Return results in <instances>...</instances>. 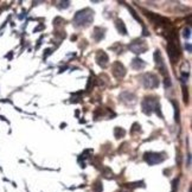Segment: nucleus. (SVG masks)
Returning <instances> with one entry per match:
<instances>
[{
	"mask_svg": "<svg viewBox=\"0 0 192 192\" xmlns=\"http://www.w3.org/2000/svg\"><path fill=\"white\" fill-rule=\"evenodd\" d=\"M93 16H94V13L89 8H84L82 11H78L74 18L75 26H88L93 20Z\"/></svg>",
	"mask_w": 192,
	"mask_h": 192,
	"instance_id": "obj_1",
	"label": "nucleus"
},
{
	"mask_svg": "<svg viewBox=\"0 0 192 192\" xmlns=\"http://www.w3.org/2000/svg\"><path fill=\"white\" fill-rule=\"evenodd\" d=\"M159 106V102L155 97H145L142 103H141V107H142V112L145 114H151L153 110L157 109V107Z\"/></svg>",
	"mask_w": 192,
	"mask_h": 192,
	"instance_id": "obj_2",
	"label": "nucleus"
},
{
	"mask_svg": "<svg viewBox=\"0 0 192 192\" xmlns=\"http://www.w3.org/2000/svg\"><path fill=\"white\" fill-rule=\"evenodd\" d=\"M141 81H142V84H144L145 88L147 89H152V88H157L159 86V80H158V76L152 74V72H148V74H145L144 76L141 77Z\"/></svg>",
	"mask_w": 192,
	"mask_h": 192,
	"instance_id": "obj_3",
	"label": "nucleus"
},
{
	"mask_svg": "<svg viewBox=\"0 0 192 192\" xmlns=\"http://www.w3.org/2000/svg\"><path fill=\"white\" fill-rule=\"evenodd\" d=\"M145 161L148 164V165H157L159 163H161L165 157L163 153H154V152H148V153H145Z\"/></svg>",
	"mask_w": 192,
	"mask_h": 192,
	"instance_id": "obj_4",
	"label": "nucleus"
},
{
	"mask_svg": "<svg viewBox=\"0 0 192 192\" xmlns=\"http://www.w3.org/2000/svg\"><path fill=\"white\" fill-rule=\"evenodd\" d=\"M129 49L135 53H142L147 50V44L141 39H135L129 44Z\"/></svg>",
	"mask_w": 192,
	"mask_h": 192,
	"instance_id": "obj_5",
	"label": "nucleus"
},
{
	"mask_svg": "<svg viewBox=\"0 0 192 192\" xmlns=\"http://www.w3.org/2000/svg\"><path fill=\"white\" fill-rule=\"evenodd\" d=\"M167 53L168 57L172 62H176L179 57V50H178V46L174 44L173 40H170L167 44Z\"/></svg>",
	"mask_w": 192,
	"mask_h": 192,
	"instance_id": "obj_6",
	"label": "nucleus"
},
{
	"mask_svg": "<svg viewBox=\"0 0 192 192\" xmlns=\"http://www.w3.org/2000/svg\"><path fill=\"white\" fill-rule=\"evenodd\" d=\"M112 72L113 75L116 77V78H123L124 75H126V68L123 67V64L120 63V62H115L113 65H112Z\"/></svg>",
	"mask_w": 192,
	"mask_h": 192,
	"instance_id": "obj_7",
	"label": "nucleus"
},
{
	"mask_svg": "<svg viewBox=\"0 0 192 192\" xmlns=\"http://www.w3.org/2000/svg\"><path fill=\"white\" fill-rule=\"evenodd\" d=\"M96 62H97V64H98L101 68H106V67L108 65V63H109L108 55H107L104 51L100 50V51L96 53Z\"/></svg>",
	"mask_w": 192,
	"mask_h": 192,
	"instance_id": "obj_8",
	"label": "nucleus"
},
{
	"mask_svg": "<svg viewBox=\"0 0 192 192\" xmlns=\"http://www.w3.org/2000/svg\"><path fill=\"white\" fill-rule=\"evenodd\" d=\"M154 61H155V64L158 67V69H160V72L161 74H166V67H165V63L163 61V57H161V53L159 50H157L154 52Z\"/></svg>",
	"mask_w": 192,
	"mask_h": 192,
	"instance_id": "obj_9",
	"label": "nucleus"
},
{
	"mask_svg": "<svg viewBox=\"0 0 192 192\" xmlns=\"http://www.w3.org/2000/svg\"><path fill=\"white\" fill-rule=\"evenodd\" d=\"M120 98H121V101H122L123 103H126V104H134V103L136 102V97H135V95L132 94V93H128V92L122 93L120 95Z\"/></svg>",
	"mask_w": 192,
	"mask_h": 192,
	"instance_id": "obj_10",
	"label": "nucleus"
},
{
	"mask_svg": "<svg viewBox=\"0 0 192 192\" xmlns=\"http://www.w3.org/2000/svg\"><path fill=\"white\" fill-rule=\"evenodd\" d=\"M145 65H146V63L142 59H140V58H134L132 61V68L134 70H141V69L145 68Z\"/></svg>",
	"mask_w": 192,
	"mask_h": 192,
	"instance_id": "obj_11",
	"label": "nucleus"
},
{
	"mask_svg": "<svg viewBox=\"0 0 192 192\" xmlns=\"http://www.w3.org/2000/svg\"><path fill=\"white\" fill-rule=\"evenodd\" d=\"M103 37H104V28L95 27V28H94V32H93V38L95 39L96 42H100Z\"/></svg>",
	"mask_w": 192,
	"mask_h": 192,
	"instance_id": "obj_12",
	"label": "nucleus"
},
{
	"mask_svg": "<svg viewBox=\"0 0 192 192\" xmlns=\"http://www.w3.org/2000/svg\"><path fill=\"white\" fill-rule=\"evenodd\" d=\"M115 26H116L118 31L120 32L121 34H126V33H127V28H126V26H124L123 22H122L121 19H116V20H115Z\"/></svg>",
	"mask_w": 192,
	"mask_h": 192,
	"instance_id": "obj_13",
	"label": "nucleus"
},
{
	"mask_svg": "<svg viewBox=\"0 0 192 192\" xmlns=\"http://www.w3.org/2000/svg\"><path fill=\"white\" fill-rule=\"evenodd\" d=\"M114 135H115L116 139H121V138H123V136L126 135V130H124L123 128H121V127H115V129H114Z\"/></svg>",
	"mask_w": 192,
	"mask_h": 192,
	"instance_id": "obj_14",
	"label": "nucleus"
},
{
	"mask_svg": "<svg viewBox=\"0 0 192 192\" xmlns=\"http://www.w3.org/2000/svg\"><path fill=\"white\" fill-rule=\"evenodd\" d=\"M172 104L174 107V120L177 122H179V108H178V104L174 101H172Z\"/></svg>",
	"mask_w": 192,
	"mask_h": 192,
	"instance_id": "obj_15",
	"label": "nucleus"
},
{
	"mask_svg": "<svg viewBox=\"0 0 192 192\" xmlns=\"http://www.w3.org/2000/svg\"><path fill=\"white\" fill-rule=\"evenodd\" d=\"M127 186H128V189H133V188H138V186L144 188L145 184H144V182H139V183H130V184H128Z\"/></svg>",
	"mask_w": 192,
	"mask_h": 192,
	"instance_id": "obj_16",
	"label": "nucleus"
},
{
	"mask_svg": "<svg viewBox=\"0 0 192 192\" xmlns=\"http://www.w3.org/2000/svg\"><path fill=\"white\" fill-rule=\"evenodd\" d=\"M93 190H94V192H102V183L96 182L93 186Z\"/></svg>",
	"mask_w": 192,
	"mask_h": 192,
	"instance_id": "obj_17",
	"label": "nucleus"
},
{
	"mask_svg": "<svg viewBox=\"0 0 192 192\" xmlns=\"http://www.w3.org/2000/svg\"><path fill=\"white\" fill-rule=\"evenodd\" d=\"M183 36H184V38H186V39L190 38V36H191V30H190V27H185V28L183 30Z\"/></svg>",
	"mask_w": 192,
	"mask_h": 192,
	"instance_id": "obj_18",
	"label": "nucleus"
},
{
	"mask_svg": "<svg viewBox=\"0 0 192 192\" xmlns=\"http://www.w3.org/2000/svg\"><path fill=\"white\" fill-rule=\"evenodd\" d=\"M129 11L132 12V16H133V17H134V18H135V19H136V20H138L139 23H141V20H140V18H139V17L136 16V12H135V11H134V10H133L132 7H129Z\"/></svg>",
	"mask_w": 192,
	"mask_h": 192,
	"instance_id": "obj_19",
	"label": "nucleus"
},
{
	"mask_svg": "<svg viewBox=\"0 0 192 192\" xmlns=\"http://www.w3.org/2000/svg\"><path fill=\"white\" fill-rule=\"evenodd\" d=\"M178 183H179V179L177 178V179H174L173 182H172V191L174 192L176 191V188L178 186Z\"/></svg>",
	"mask_w": 192,
	"mask_h": 192,
	"instance_id": "obj_20",
	"label": "nucleus"
},
{
	"mask_svg": "<svg viewBox=\"0 0 192 192\" xmlns=\"http://www.w3.org/2000/svg\"><path fill=\"white\" fill-rule=\"evenodd\" d=\"M104 176H106L107 178H109V177L113 176V172H112L109 168H104Z\"/></svg>",
	"mask_w": 192,
	"mask_h": 192,
	"instance_id": "obj_21",
	"label": "nucleus"
},
{
	"mask_svg": "<svg viewBox=\"0 0 192 192\" xmlns=\"http://www.w3.org/2000/svg\"><path fill=\"white\" fill-rule=\"evenodd\" d=\"M188 76H189V74H185V72H183V75H182V82H186L188 80Z\"/></svg>",
	"mask_w": 192,
	"mask_h": 192,
	"instance_id": "obj_22",
	"label": "nucleus"
},
{
	"mask_svg": "<svg viewBox=\"0 0 192 192\" xmlns=\"http://www.w3.org/2000/svg\"><path fill=\"white\" fill-rule=\"evenodd\" d=\"M135 129H140V124L139 123H134L133 124V128H132V133L135 130Z\"/></svg>",
	"mask_w": 192,
	"mask_h": 192,
	"instance_id": "obj_23",
	"label": "nucleus"
},
{
	"mask_svg": "<svg viewBox=\"0 0 192 192\" xmlns=\"http://www.w3.org/2000/svg\"><path fill=\"white\" fill-rule=\"evenodd\" d=\"M185 48L188 49L189 52H191V44H190V43H186V44H185Z\"/></svg>",
	"mask_w": 192,
	"mask_h": 192,
	"instance_id": "obj_24",
	"label": "nucleus"
},
{
	"mask_svg": "<svg viewBox=\"0 0 192 192\" xmlns=\"http://www.w3.org/2000/svg\"><path fill=\"white\" fill-rule=\"evenodd\" d=\"M165 86H166V87H170V86H171V81H170V78H166V80H165Z\"/></svg>",
	"mask_w": 192,
	"mask_h": 192,
	"instance_id": "obj_25",
	"label": "nucleus"
},
{
	"mask_svg": "<svg viewBox=\"0 0 192 192\" xmlns=\"http://www.w3.org/2000/svg\"><path fill=\"white\" fill-rule=\"evenodd\" d=\"M122 192H132V191H129V190H126V191H122Z\"/></svg>",
	"mask_w": 192,
	"mask_h": 192,
	"instance_id": "obj_26",
	"label": "nucleus"
},
{
	"mask_svg": "<svg viewBox=\"0 0 192 192\" xmlns=\"http://www.w3.org/2000/svg\"><path fill=\"white\" fill-rule=\"evenodd\" d=\"M172 192H173V191H172Z\"/></svg>",
	"mask_w": 192,
	"mask_h": 192,
	"instance_id": "obj_27",
	"label": "nucleus"
}]
</instances>
